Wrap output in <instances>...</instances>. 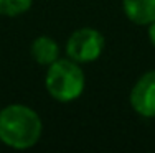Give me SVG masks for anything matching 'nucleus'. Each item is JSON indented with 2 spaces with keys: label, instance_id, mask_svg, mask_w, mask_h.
<instances>
[{
  "label": "nucleus",
  "instance_id": "6e6552de",
  "mask_svg": "<svg viewBox=\"0 0 155 153\" xmlns=\"http://www.w3.org/2000/svg\"><path fill=\"white\" fill-rule=\"evenodd\" d=\"M149 38H150V43L155 46V21L149 25Z\"/></svg>",
  "mask_w": 155,
  "mask_h": 153
},
{
  "label": "nucleus",
  "instance_id": "20e7f679",
  "mask_svg": "<svg viewBox=\"0 0 155 153\" xmlns=\"http://www.w3.org/2000/svg\"><path fill=\"white\" fill-rule=\"evenodd\" d=\"M130 105L139 115L155 117V69L143 72L130 89Z\"/></svg>",
  "mask_w": 155,
  "mask_h": 153
},
{
  "label": "nucleus",
  "instance_id": "423d86ee",
  "mask_svg": "<svg viewBox=\"0 0 155 153\" xmlns=\"http://www.w3.org/2000/svg\"><path fill=\"white\" fill-rule=\"evenodd\" d=\"M31 58L35 59V63H38L40 66H50L56 59H60V46L50 36H38L33 40L30 46Z\"/></svg>",
  "mask_w": 155,
  "mask_h": 153
},
{
  "label": "nucleus",
  "instance_id": "7ed1b4c3",
  "mask_svg": "<svg viewBox=\"0 0 155 153\" xmlns=\"http://www.w3.org/2000/svg\"><path fill=\"white\" fill-rule=\"evenodd\" d=\"M104 51V36L96 28H81L68 38L66 54L79 64L93 63Z\"/></svg>",
  "mask_w": 155,
  "mask_h": 153
},
{
  "label": "nucleus",
  "instance_id": "f03ea898",
  "mask_svg": "<svg viewBox=\"0 0 155 153\" xmlns=\"http://www.w3.org/2000/svg\"><path fill=\"white\" fill-rule=\"evenodd\" d=\"M86 86L81 64L69 58H60L48 66L45 87L51 97L58 102H73L81 97Z\"/></svg>",
  "mask_w": 155,
  "mask_h": 153
},
{
  "label": "nucleus",
  "instance_id": "f257e3e1",
  "mask_svg": "<svg viewBox=\"0 0 155 153\" xmlns=\"http://www.w3.org/2000/svg\"><path fill=\"white\" fill-rule=\"evenodd\" d=\"M43 132L40 115L31 107L12 104L0 110V142L15 150H27L38 143Z\"/></svg>",
  "mask_w": 155,
  "mask_h": 153
},
{
  "label": "nucleus",
  "instance_id": "0eeeda50",
  "mask_svg": "<svg viewBox=\"0 0 155 153\" xmlns=\"http://www.w3.org/2000/svg\"><path fill=\"white\" fill-rule=\"evenodd\" d=\"M33 0H0V15L18 17L28 12Z\"/></svg>",
  "mask_w": 155,
  "mask_h": 153
},
{
  "label": "nucleus",
  "instance_id": "39448f33",
  "mask_svg": "<svg viewBox=\"0 0 155 153\" xmlns=\"http://www.w3.org/2000/svg\"><path fill=\"white\" fill-rule=\"evenodd\" d=\"M125 17L135 25H150L155 21V0H122Z\"/></svg>",
  "mask_w": 155,
  "mask_h": 153
}]
</instances>
